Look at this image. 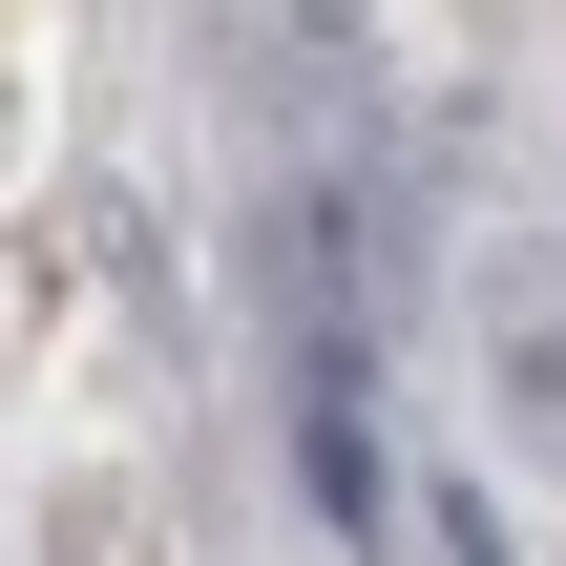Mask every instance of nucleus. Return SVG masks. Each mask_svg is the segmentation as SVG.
Wrapping results in <instances>:
<instances>
[{
	"instance_id": "obj_2",
	"label": "nucleus",
	"mask_w": 566,
	"mask_h": 566,
	"mask_svg": "<svg viewBox=\"0 0 566 566\" xmlns=\"http://www.w3.org/2000/svg\"><path fill=\"white\" fill-rule=\"evenodd\" d=\"M441 546H462V566H483V504H441Z\"/></svg>"
},
{
	"instance_id": "obj_1",
	"label": "nucleus",
	"mask_w": 566,
	"mask_h": 566,
	"mask_svg": "<svg viewBox=\"0 0 566 566\" xmlns=\"http://www.w3.org/2000/svg\"><path fill=\"white\" fill-rule=\"evenodd\" d=\"M504 399H525V441L566 462V294L546 273H504Z\"/></svg>"
}]
</instances>
